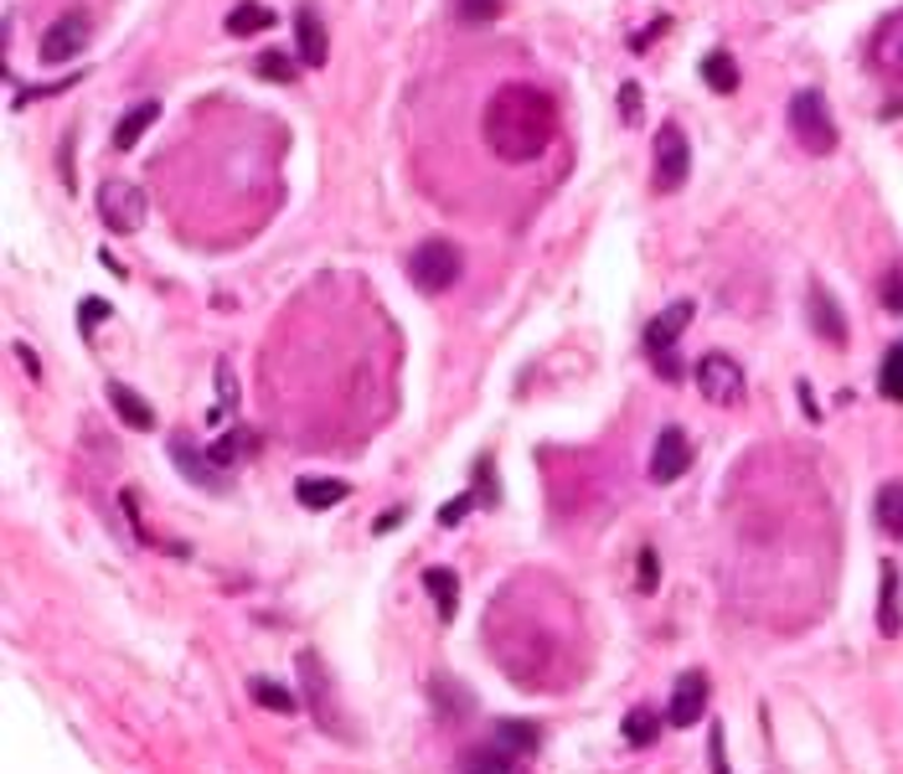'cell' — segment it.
<instances>
[{"label": "cell", "mask_w": 903, "mask_h": 774, "mask_svg": "<svg viewBox=\"0 0 903 774\" xmlns=\"http://www.w3.org/2000/svg\"><path fill=\"white\" fill-rule=\"evenodd\" d=\"M480 135L507 166H527L552 145L558 135V104L532 84H507L495 88L491 104H485V119H480Z\"/></svg>", "instance_id": "cell-1"}, {"label": "cell", "mask_w": 903, "mask_h": 774, "mask_svg": "<svg viewBox=\"0 0 903 774\" xmlns=\"http://www.w3.org/2000/svg\"><path fill=\"white\" fill-rule=\"evenodd\" d=\"M460 274H465V254H460L450 238H424L409 254V280H413V290H424V295L454 290Z\"/></svg>", "instance_id": "cell-2"}, {"label": "cell", "mask_w": 903, "mask_h": 774, "mask_svg": "<svg viewBox=\"0 0 903 774\" xmlns=\"http://www.w3.org/2000/svg\"><path fill=\"white\" fill-rule=\"evenodd\" d=\"M791 135L805 145L811 155H832L836 150V119H832V109H826V99H821L816 88H801L791 99Z\"/></svg>", "instance_id": "cell-3"}, {"label": "cell", "mask_w": 903, "mask_h": 774, "mask_svg": "<svg viewBox=\"0 0 903 774\" xmlns=\"http://www.w3.org/2000/svg\"><path fill=\"white\" fill-rule=\"evenodd\" d=\"M300 682H305V697H311L315 723H321V728L331 733V738L352 744V733H346V713H341L336 692H331V672H325V666L315 662V650H300Z\"/></svg>", "instance_id": "cell-4"}, {"label": "cell", "mask_w": 903, "mask_h": 774, "mask_svg": "<svg viewBox=\"0 0 903 774\" xmlns=\"http://www.w3.org/2000/svg\"><path fill=\"white\" fill-rule=\"evenodd\" d=\"M650 160H656V192H681V182L691 176V145L687 135H681V125H671L666 119L661 129H656V145H650Z\"/></svg>", "instance_id": "cell-5"}, {"label": "cell", "mask_w": 903, "mask_h": 774, "mask_svg": "<svg viewBox=\"0 0 903 774\" xmlns=\"http://www.w3.org/2000/svg\"><path fill=\"white\" fill-rule=\"evenodd\" d=\"M691 378H697V393H703L713 409H728V403H738V398H744V388H748L744 366H738L728 352H707L703 362H697V372H691Z\"/></svg>", "instance_id": "cell-6"}, {"label": "cell", "mask_w": 903, "mask_h": 774, "mask_svg": "<svg viewBox=\"0 0 903 774\" xmlns=\"http://www.w3.org/2000/svg\"><path fill=\"white\" fill-rule=\"evenodd\" d=\"M99 217L109 233H140L145 227V192L129 182H104L99 186Z\"/></svg>", "instance_id": "cell-7"}, {"label": "cell", "mask_w": 903, "mask_h": 774, "mask_svg": "<svg viewBox=\"0 0 903 774\" xmlns=\"http://www.w3.org/2000/svg\"><path fill=\"white\" fill-rule=\"evenodd\" d=\"M88 37H94L88 11H68L42 31V47H37V52H42V62H72V57L88 47Z\"/></svg>", "instance_id": "cell-8"}, {"label": "cell", "mask_w": 903, "mask_h": 774, "mask_svg": "<svg viewBox=\"0 0 903 774\" xmlns=\"http://www.w3.org/2000/svg\"><path fill=\"white\" fill-rule=\"evenodd\" d=\"M687 464H691V439H687V429L666 423L661 434H656V450H650V480H656V486H671V480L687 476Z\"/></svg>", "instance_id": "cell-9"}, {"label": "cell", "mask_w": 903, "mask_h": 774, "mask_svg": "<svg viewBox=\"0 0 903 774\" xmlns=\"http://www.w3.org/2000/svg\"><path fill=\"white\" fill-rule=\"evenodd\" d=\"M707 703H713V682H707V672H687V676H677V687H671L666 718H671V728H691V723L707 718Z\"/></svg>", "instance_id": "cell-10"}, {"label": "cell", "mask_w": 903, "mask_h": 774, "mask_svg": "<svg viewBox=\"0 0 903 774\" xmlns=\"http://www.w3.org/2000/svg\"><path fill=\"white\" fill-rule=\"evenodd\" d=\"M170 460H176V470H181L192 486H202V491H227V470L207 450H192V439L186 434L170 439Z\"/></svg>", "instance_id": "cell-11"}, {"label": "cell", "mask_w": 903, "mask_h": 774, "mask_svg": "<svg viewBox=\"0 0 903 774\" xmlns=\"http://www.w3.org/2000/svg\"><path fill=\"white\" fill-rule=\"evenodd\" d=\"M811 331L821 341H832V346H847V315H842V305L832 300L826 284H811Z\"/></svg>", "instance_id": "cell-12"}, {"label": "cell", "mask_w": 903, "mask_h": 774, "mask_svg": "<svg viewBox=\"0 0 903 774\" xmlns=\"http://www.w3.org/2000/svg\"><path fill=\"white\" fill-rule=\"evenodd\" d=\"M691 300H677V305H666L661 315H650V325H646V352H666V346H677V336L691 325Z\"/></svg>", "instance_id": "cell-13"}, {"label": "cell", "mask_w": 903, "mask_h": 774, "mask_svg": "<svg viewBox=\"0 0 903 774\" xmlns=\"http://www.w3.org/2000/svg\"><path fill=\"white\" fill-rule=\"evenodd\" d=\"M346 496H352V486L336 476H300L295 480V501L305 511H331V507H341Z\"/></svg>", "instance_id": "cell-14"}, {"label": "cell", "mask_w": 903, "mask_h": 774, "mask_svg": "<svg viewBox=\"0 0 903 774\" xmlns=\"http://www.w3.org/2000/svg\"><path fill=\"white\" fill-rule=\"evenodd\" d=\"M295 47H300V62H305V68H321L325 52H331V42H325V27H321V16H315L311 0L295 11Z\"/></svg>", "instance_id": "cell-15"}, {"label": "cell", "mask_w": 903, "mask_h": 774, "mask_svg": "<svg viewBox=\"0 0 903 774\" xmlns=\"http://www.w3.org/2000/svg\"><path fill=\"white\" fill-rule=\"evenodd\" d=\"M109 403H114V413L135 429V434H150V429H156V409H150L129 382H109Z\"/></svg>", "instance_id": "cell-16"}, {"label": "cell", "mask_w": 903, "mask_h": 774, "mask_svg": "<svg viewBox=\"0 0 903 774\" xmlns=\"http://www.w3.org/2000/svg\"><path fill=\"white\" fill-rule=\"evenodd\" d=\"M156 119H160V104H156V99L129 104L125 119L114 125V150H135V145H140V135H145L150 125H156Z\"/></svg>", "instance_id": "cell-17"}, {"label": "cell", "mask_w": 903, "mask_h": 774, "mask_svg": "<svg viewBox=\"0 0 903 774\" xmlns=\"http://www.w3.org/2000/svg\"><path fill=\"white\" fill-rule=\"evenodd\" d=\"M877 630L899 635L903 630V609H899V564H883V578H877Z\"/></svg>", "instance_id": "cell-18"}, {"label": "cell", "mask_w": 903, "mask_h": 774, "mask_svg": "<svg viewBox=\"0 0 903 774\" xmlns=\"http://www.w3.org/2000/svg\"><path fill=\"white\" fill-rule=\"evenodd\" d=\"M873 62H877L883 72H899V78H903V11L889 16V21L877 27V37H873Z\"/></svg>", "instance_id": "cell-19"}, {"label": "cell", "mask_w": 903, "mask_h": 774, "mask_svg": "<svg viewBox=\"0 0 903 774\" xmlns=\"http://www.w3.org/2000/svg\"><path fill=\"white\" fill-rule=\"evenodd\" d=\"M424 589H429V599H434L439 619L450 625V619L460 615V574H450V568H424Z\"/></svg>", "instance_id": "cell-20"}, {"label": "cell", "mask_w": 903, "mask_h": 774, "mask_svg": "<svg viewBox=\"0 0 903 774\" xmlns=\"http://www.w3.org/2000/svg\"><path fill=\"white\" fill-rule=\"evenodd\" d=\"M223 27L233 31V37H258V31L279 27V21H274V11H268V6H258V0H238V6L227 11Z\"/></svg>", "instance_id": "cell-21"}, {"label": "cell", "mask_w": 903, "mask_h": 774, "mask_svg": "<svg viewBox=\"0 0 903 774\" xmlns=\"http://www.w3.org/2000/svg\"><path fill=\"white\" fill-rule=\"evenodd\" d=\"M491 738L501 748H511L517 760H527V754H537V748H542V733H537V723H517V718H501Z\"/></svg>", "instance_id": "cell-22"}, {"label": "cell", "mask_w": 903, "mask_h": 774, "mask_svg": "<svg viewBox=\"0 0 903 774\" xmlns=\"http://www.w3.org/2000/svg\"><path fill=\"white\" fill-rule=\"evenodd\" d=\"M620 728H625V744L630 748H650L661 738V713H656V707H630Z\"/></svg>", "instance_id": "cell-23"}, {"label": "cell", "mask_w": 903, "mask_h": 774, "mask_svg": "<svg viewBox=\"0 0 903 774\" xmlns=\"http://www.w3.org/2000/svg\"><path fill=\"white\" fill-rule=\"evenodd\" d=\"M873 521L883 527L889 537H903V480H889L873 501Z\"/></svg>", "instance_id": "cell-24"}, {"label": "cell", "mask_w": 903, "mask_h": 774, "mask_svg": "<svg viewBox=\"0 0 903 774\" xmlns=\"http://www.w3.org/2000/svg\"><path fill=\"white\" fill-rule=\"evenodd\" d=\"M460 764H465V770H495V774H511V770H517V764H522V760H517L511 748H501V744H495V738H491V744H475V748H465V754H460Z\"/></svg>", "instance_id": "cell-25"}, {"label": "cell", "mask_w": 903, "mask_h": 774, "mask_svg": "<svg viewBox=\"0 0 903 774\" xmlns=\"http://www.w3.org/2000/svg\"><path fill=\"white\" fill-rule=\"evenodd\" d=\"M248 697H254L258 707H268V713H295L300 707L295 692L284 687V682H274V676H254V682H248Z\"/></svg>", "instance_id": "cell-26"}, {"label": "cell", "mask_w": 903, "mask_h": 774, "mask_svg": "<svg viewBox=\"0 0 903 774\" xmlns=\"http://www.w3.org/2000/svg\"><path fill=\"white\" fill-rule=\"evenodd\" d=\"M703 84L713 88V94H734L738 88V68L728 52H707L703 57Z\"/></svg>", "instance_id": "cell-27"}, {"label": "cell", "mask_w": 903, "mask_h": 774, "mask_svg": "<svg viewBox=\"0 0 903 774\" xmlns=\"http://www.w3.org/2000/svg\"><path fill=\"white\" fill-rule=\"evenodd\" d=\"M877 393L889 398V403H903V341L889 346V356L877 366Z\"/></svg>", "instance_id": "cell-28"}, {"label": "cell", "mask_w": 903, "mask_h": 774, "mask_svg": "<svg viewBox=\"0 0 903 774\" xmlns=\"http://www.w3.org/2000/svg\"><path fill=\"white\" fill-rule=\"evenodd\" d=\"M254 450H258V444H254V434H248V429H227L217 444H207V454H213L223 470H227L233 460H243V454H254Z\"/></svg>", "instance_id": "cell-29"}, {"label": "cell", "mask_w": 903, "mask_h": 774, "mask_svg": "<svg viewBox=\"0 0 903 774\" xmlns=\"http://www.w3.org/2000/svg\"><path fill=\"white\" fill-rule=\"evenodd\" d=\"M454 16H460L465 27H491V21L507 16V0H454Z\"/></svg>", "instance_id": "cell-30"}, {"label": "cell", "mask_w": 903, "mask_h": 774, "mask_svg": "<svg viewBox=\"0 0 903 774\" xmlns=\"http://www.w3.org/2000/svg\"><path fill=\"white\" fill-rule=\"evenodd\" d=\"M254 68H258V78H264V84H295V78H300V68H295V57H289V52H258Z\"/></svg>", "instance_id": "cell-31"}, {"label": "cell", "mask_w": 903, "mask_h": 774, "mask_svg": "<svg viewBox=\"0 0 903 774\" xmlns=\"http://www.w3.org/2000/svg\"><path fill=\"white\" fill-rule=\"evenodd\" d=\"M213 378H217V413H233V409H238V372H233V362H227V356H217Z\"/></svg>", "instance_id": "cell-32"}, {"label": "cell", "mask_w": 903, "mask_h": 774, "mask_svg": "<svg viewBox=\"0 0 903 774\" xmlns=\"http://www.w3.org/2000/svg\"><path fill=\"white\" fill-rule=\"evenodd\" d=\"M109 321V300H99V295H88L84 305H78V325H84V336H94L99 325Z\"/></svg>", "instance_id": "cell-33"}, {"label": "cell", "mask_w": 903, "mask_h": 774, "mask_svg": "<svg viewBox=\"0 0 903 774\" xmlns=\"http://www.w3.org/2000/svg\"><path fill=\"white\" fill-rule=\"evenodd\" d=\"M470 511H475V496H454V501H444V507H439V527H460Z\"/></svg>", "instance_id": "cell-34"}, {"label": "cell", "mask_w": 903, "mask_h": 774, "mask_svg": "<svg viewBox=\"0 0 903 774\" xmlns=\"http://www.w3.org/2000/svg\"><path fill=\"white\" fill-rule=\"evenodd\" d=\"M883 310H889V315H903V268H893L889 280H883Z\"/></svg>", "instance_id": "cell-35"}, {"label": "cell", "mask_w": 903, "mask_h": 774, "mask_svg": "<svg viewBox=\"0 0 903 774\" xmlns=\"http://www.w3.org/2000/svg\"><path fill=\"white\" fill-rule=\"evenodd\" d=\"M650 362H656V372H661L666 382H681V378H687V366L677 362V352H671V346H666V352H650Z\"/></svg>", "instance_id": "cell-36"}, {"label": "cell", "mask_w": 903, "mask_h": 774, "mask_svg": "<svg viewBox=\"0 0 903 774\" xmlns=\"http://www.w3.org/2000/svg\"><path fill=\"white\" fill-rule=\"evenodd\" d=\"M656 584H661V558H656V552L646 548V552H640V589L650 594Z\"/></svg>", "instance_id": "cell-37"}, {"label": "cell", "mask_w": 903, "mask_h": 774, "mask_svg": "<svg viewBox=\"0 0 903 774\" xmlns=\"http://www.w3.org/2000/svg\"><path fill=\"white\" fill-rule=\"evenodd\" d=\"M620 114H625V125H636V119H640V88L636 84L620 88Z\"/></svg>", "instance_id": "cell-38"}, {"label": "cell", "mask_w": 903, "mask_h": 774, "mask_svg": "<svg viewBox=\"0 0 903 774\" xmlns=\"http://www.w3.org/2000/svg\"><path fill=\"white\" fill-rule=\"evenodd\" d=\"M707 760H713V770H728V764H723V728H713V744H707Z\"/></svg>", "instance_id": "cell-39"}, {"label": "cell", "mask_w": 903, "mask_h": 774, "mask_svg": "<svg viewBox=\"0 0 903 774\" xmlns=\"http://www.w3.org/2000/svg\"><path fill=\"white\" fill-rule=\"evenodd\" d=\"M397 521H403V511H382V517L372 521V532H393Z\"/></svg>", "instance_id": "cell-40"}, {"label": "cell", "mask_w": 903, "mask_h": 774, "mask_svg": "<svg viewBox=\"0 0 903 774\" xmlns=\"http://www.w3.org/2000/svg\"><path fill=\"white\" fill-rule=\"evenodd\" d=\"M16 356H21V366H27L31 378H37V372H42V362H37V352H31V346H16Z\"/></svg>", "instance_id": "cell-41"}]
</instances>
